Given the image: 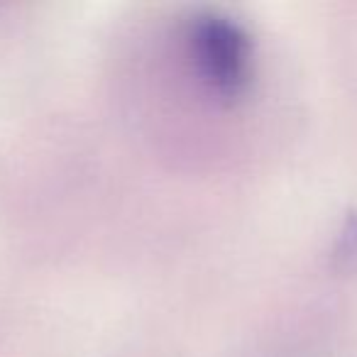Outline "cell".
Returning <instances> with one entry per match:
<instances>
[{
  "mask_svg": "<svg viewBox=\"0 0 357 357\" xmlns=\"http://www.w3.org/2000/svg\"><path fill=\"white\" fill-rule=\"evenodd\" d=\"M204 59L211 64V71L218 76L223 84L238 81L243 69V42L235 37V32L228 25H208L204 27Z\"/></svg>",
  "mask_w": 357,
  "mask_h": 357,
  "instance_id": "obj_1",
  "label": "cell"
}]
</instances>
